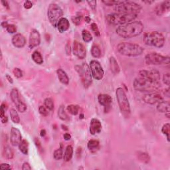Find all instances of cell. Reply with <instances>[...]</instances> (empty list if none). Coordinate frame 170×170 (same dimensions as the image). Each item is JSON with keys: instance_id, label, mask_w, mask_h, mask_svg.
<instances>
[{"instance_id": "14", "label": "cell", "mask_w": 170, "mask_h": 170, "mask_svg": "<svg viewBox=\"0 0 170 170\" xmlns=\"http://www.w3.org/2000/svg\"><path fill=\"white\" fill-rule=\"evenodd\" d=\"M163 100V98L162 97V96L160 94H159L157 92H148L144 95L143 97V100L144 101V102L151 105L158 104Z\"/></svg>"}, {"instance_id": "40", "label": "cell", "mask_w": 170, "mask_h": 170, "mask_svg": "<svg viewBox=\"0 0 170 170\" xmlns=\"http://www.w3.org/2000/svg\"><path fill=\"white\" fill-rule=\"evenodd\" d=\"M6 30L9 33H14L17 31V27L13 24H8L6 27Z\"/></svg>"}, {"instance_id": "24", "label": "cell", "mask_w": 170, "mask_h": 170, "mask_svg": "<svg viewBox=\"0 0 170 170\" xmlns=\"http://www.w3.org/2000/svg\"><path fill=\"white\" fill-rule=\"evenodd\" d=\"M109 61L110 68V70L112 73H114V75H118L120 71V68L116 59H115L114 57H111L110 58Z\"/></svg>"}, {"instance_id": "61", "label": "cell", "mask_w": 170, "mask_h": 170, "mask_svg": "<svg viewBox=\"0 0 170 170\" xmlns=\"http://www.w3.org/2000/svg\"><path fill=\"white\" fill-rule=\"evenodd\" d=\"M84 20L87 23H90V21H91V19H90L89 17H88V16H86V17H85Z\"/></svg>"}, {"instance_id": "62", "label": "cell", "mask_w": 170, "mask_h": 170, "mask_svg": "<svg viewBox=\"0 0 170 170\" xmlns=\"http://www.w3.org/2000/svg\"><path fill=\"white\" fill-rule=\"evenodd\" d=\"M61 127H62V130H68V128H67V126H66L65 125L62 124V125H61Z\"/></svg>"}, {"instance_id": "19", "label": "cell", "mask_w": 170, "mask_h": 170, "mask_svg": "<svg viewBox=\"0 0 170 170\" xmlns=\"http://www.w3.org/2000/svg\"><path fill=\"white\" fill-rule=\"evenodd\" d=\"M12 43L14 46L17 48H22L25 45L26 39L23 35L21 33H17L15 35L12 37Z\"/></svg>"}, {"instance_id": "56", "label": "cell", "mask_w": 170, "mask_h": 170, "mask_svg": "<svg viewBox=\"0 0 170 170\" xmlns=\"http://www.w3.org/2000/svg\"><path fill=\"white\" fill-rule=\"evenodd\" d=\"M1 4L4 5V7L6 8V9H9V4H8V2L7 1H1Z\"/></svg>"}, {"instance_id": "36", "label": "cell", "mask_w": 170, "mask_h": 170, "mask_svg": "<svg viewBox=\"0 0 170 170\" xmlns=\"http://www.w3.org/2000/svg\"><path fill=\"white\" fill-rule=\"evenodd\" d=\"M82 37H83L84 41L86 43H89L92 40V35L90 34V33L89 31H87L86 29H84L83 32H82Z\"/></svg>"}, {"instance_id": "22", "label": "cell", "mask_w": 170, "mask_h": 170, "mask_svg": "<svg viewBox=\"0 0 170 170\" xmlns=\"http://www.w3.org/2000/svg\"><path fill=\"white\" fill-rule=\"evenodd\" d=\"M57 29H58L60 33H64L67 31L70 27L69 21L65 17H62L59 20L57 25Z\"/></svg>"}, {"instance_id": "9", "label": "cell", "mask_w": 170, "mask_h": 170, "mask_svg": "<svg viewBox=\"0 0 170 170\" xmlns=\"http://www.w3.org/2000/svg\"><path fill=\"white\" fill-rule=\"evenodd\" d=\"M63 15V12L61 7L56 4H51L47 9V16L51 24L53 27H56L57 23L62 16Z\"/></svg>"}, {"instance_id": "6", "label": "cell", "mask_w": 170, "mask_h": 170, "mask_svg": "<svg viewBox=\"0 0 170 170\" xmlns=\"http://www.w3.org/2000/svg\"><path fill=\"white\" fill-rule=\"evenodd\" d=\"M144 43L148 46L161 48L165 43V37L162 33L158 31L147 32L144 35Z\"/></svg>"}, {"instance_id": "58", "label": "cell", "mask_w": 170, "mask_h": 170, "mask_svg": "<svg viewBox=\"0 0 170 170\" xmlns=\"http://www.w3.org/2000/svg\"><path fill=\"white\" fill-rule=\"evenodd\" d=\"M1 122L3 124H6V123L8 122V118L6 116L3 117L1 118Z\"/></svg>"}, {"instance_id": "41", "label": "cell", "mask_w": 170, "mask_h": 170, "mask_svg": "<svg viewBox=\"0 0 170 170\" xmlns=\"http://www.w3.org/2000/svg\"><path fill=\"white\" fill-rule=\"evenodd\" d=\"M104 4L107 6H112V5H116L119 4V1H114V0H103L102 1Z\"/></svg>"}, {"instance_id": "29", "label": "cell", "mask_w": 170, "mask_h": 170, "mask_svg": "<svg viewBox=\"0 0 170 170\" xmlns=\"http://www.w3.org/2000/svg\"><path fill=\"white\" fill-rule=\"evenodd\" d=\"M31 57H32L33 61L35 63H37L38 65L43 64V57L41 55V54L39 51H34L32 54Z\"/></svg>"}, {"instance_id": "45", "label": "cell", "mask_w": 170, "mask_h": 170, "mask_svg": "<svg viewBox=\"0 0 170 170\" xmlns=\"http://www.w3.org/2000/svg\"><path fill=\"white\" fill-rule=\"evenodd\" d=\"M39 113L43 116H47L49 115V112L47 110V108L43 106H39Z\"/></svg>"}, {"instance_id": "53", "label": "cell", "mask_w": 170, "mask_h": 170, "mask_svg": "<svg viewBox=\"0 0 170 170\" xmlns=\"http://www.w3.org/2000/svg\"><path fill=\"white\" fill-rule=\"evenodd\" d=\"M63 138L64 139H65V140H70V138H71V136L70 135V134H68V133H65L64 134V135H63Z\"/></svg>"}, {"instance_id": "38", "label": "cell", "mask_w": 170, "mask_h": 170, "mask_svg": "<svg viewBox=\"0 0 170 170\" xmlns=\"http://www.w3.org/2000/svg\"><path fill=\"white\" fill-rule=\"evenodd\" d=\"M44 105L49 110H53L54 109V102L51 98H46L44 101Z\"/></svg>"}, {"instance_id": "3", "label": "cell", "mask_w": 170, "mask_h": 170, "mask_svg": "<svg viewBox=\"0 0 170 170\" xmlns=\"http://www.w3.org/2000/svg\"><path fill=\"white\" fill-rule=\"evenodd\" d=\"M117 51L122 55L126 57H137L143 53L144 48L138 44L122 42L117 45Z\"/></svg>"}, {"instance_id": "2", "label": "cell", "mask_w": 170, "mask_h": 170, "mask_svg": "<svg viewBox=\"0 0 170 170\" xmlns=\"http://www.w3.org/2000/svg\"><path fill=\"white\" fill-rule=\"evenodd\" d=\"M133 85L134 89L138 91L147 93L156 92L160 87V82L152 81L142 77L135 78Z\"/></svg>"}, {"instance_id": "60", "label": "cell", "mask_w": 170, "mask_h": 170, "mask_svg": "<svg viewBox=\"0 0 170 170\" xmlns=\"http://www.w3.org/2000/svg\"><path fill=\"white\" fill-rule=\"evenodd\" d=\"M40 135L41 137H44L45 135H46V131L45 130H44V129H43V130H41V133H40Z\"/></svg>"}, {"instance_id": "16", "label": "cell", "mask_w": 170, "mask_h": 170, "mask_svg": "<svg viewBox=\"0 0 170 170\" xmlns=\"http://www.w3.org/2000/svg\"><path fill=\"white\" fill-rule=\"evenodd\" d=\"M22 141V136L19 129L12 127L10 133V142L13 146H17Z\"/></svg>"}, {"instance_id": "39", "label": "cell", "mask_w": 170, "mask_h": 170, "mask_svg": "<svg viewBox=\"0 0 170 170\" xmlns=\"http://www.w3.org/2000/svg\"><path fill=\"white\" fill-rule=\"evenodd\" d=\"M169 129H170V124L169 123H167V124H164L162 128H161V131L163 134H165L167 136V139L169 142Z\"/></svg>"}, {"instance_id": "35", "label": "cell", "mask_w": 170, "mask_h": 170, "mask_svg": "<svg viewBox=\"0 0 170 170\" xmlns=\"http://www.w3.org/2000/svg\"><path fill=\"white\" fill-rule=\"evenodd\" d=\"M67 111L69 112L70 114L74 115H77L79 111V106L78 105H70L67 106Z\"/></svg>"}, {"instance_id": "33", "label": "cell", "mask_w": 170, "mask_h": 170, "mask_svg": "<svg viewBox=\"0 0 170 170\" xmlns=\"http://www.w3.org/2000/svg\"><path fill=\"white\" fill-rule=\"evenodd\" d=\"M91 54L94 58H100L101 57V51L97 45H92L91 49Z\"/></svg>"}, {"instance_id": "51", "label": "cell", "mask_w": 170, "mask_h": 170, "mask_svg": "<svg viewBox=\"0 0 170 170\" xmlns=\"http://www.w3.org/2000/svg\"><path fill=\"white\" fill-rule=\"evenodd\" d=\"M0 169H11L12 168L8 163H1L0 165Z\"/></svg>"}, {"instance_id": "12", "label": "cell", "mask_w": 170, "mask_h": 170, "mask_svg": "<svg viewBox=\"0 0 170 170\" xmlns=\"http://www.w3.org/2000/svg\"><path fill=\"white\" fill-rule=\"evenodd\" d=\"M10 97L12 102L20 112H24L27 110V105L21 100L17 89H13L10 92Z\"/></svg>"}, {"instance_id": "13", "label": "cell", "mask_w": 170, "mask_h": 170, "mask_svg": "<svg viewBox=\"0 0 170 170\" xmlns=\"http://www.w3.org/2000/svg\"><path fill=\"white\" fill-rule=\"evenodd\" d=\"M139 75L140 77L152 81L159 82L160 80V73L155 68H152L150 70H142L139 72Z\"/></svg>"}, {"instance_id": "50", "label": "cell", "mask_w": 170, "mask_h": 170, "mask_svg": "<svg viewBox=\"0 0 170 170\" xmlns=\"http://www.w3.org/2000/svg\"><path fill=\"white\" fill-rule=\"evenodd\" d=\"M23 6L25 8V9H29L33 7V4H32V2L30 1H25L23 4Z\"/></svg>"}, {"instance_id": "59", "label": "cell", "mask_w": 170, "mask_h": 170, "mask_svg": "<svg viewBox=\"0 0 170 170\" xmlns=\"http://www.w3.org/2000/svg\"><path fill=\"white\" fill-rule=\"evenodd\" d=\"M1 27H3V28L6 29L7 26L8 25V23H7V21H3L2 23H1Z\"/></svg>"}, {"instance_id": "15", "label": "cell", "mask_w": 170, "mask_h": 170, "mask_svg": "<svg viewBox=\"0 0 170 170\" xmlns=\"http://www.w3.org/2000/svg\"><path fill=\"white\" fill-rule=\"evenodd\" d=\"M73 53L74 55L80 59H83L86 57V51L84 46L81 43L75 41L73 45Z\"/></svg>"}, {"instance_id": "21", "label": "cell", "mask_w": 170, "mask_h": 170, "mask_svg": "<svg viewBox=\"0 0 170 170\" xmlns=\"http://www.w3.org/2000/svg\"><path fill=\"white\" fill-rule=\"evenodd\" d=\"M98 100L100 105L106 107L110 106L112 102V98L110 96L106 94H100L98 96Z\"/></svg>"}, {"instance_id": "11", "label": "cell", "mask_w": 170, "mask_h": 170, "mask_svg": "<svg viewBox=\"0 0 170 170\" xmlns=\"http://www.w3.org/2000/svg\"><path fill=\"white\" fill-rule=\"evenodd\" d=\"M89 67L91 70L92 77L96 80L100 81L103 78L105 72L100 62L96 60H92L90 62Z\"/></svg>"}, {"instance_id": "57", "label": "cell", "mask_w": 170, "mask_h": 170, "mask_svg": "<svg viewBox=\"0 0 170 170\" xmlns=\"http://www.w3.org/2000/svg\"><path fill=\"white\" fill-rule=\"evenodd\" d=\"M5 76H6V78H7V80L10 83H13V78L11 77V76L8 75V74H7L6 75H5Z\"/></svg>"}, {"instance_id": "32", "label": "cell", "mask_w": 170, "mask_h": 170, "mask_svg": "<svg viewBox=\"0 0 170 170\" xmlns=\"http://www.w3.org/2000/svg\"><path fill=\"white\" fill-rule=\"evenodd\" d=\"M28 142L25 139H22L21 143L19 145V149L21 152L25 155H27L28 153Z\"/></svg>"}, {"instance_id": "44", "label": "cell", "mask_w": 170, "mask_h": 170, "mask_svg": "<svg viewBox=\"0 0 170 170\" xmlns=\"http://www.w3.org/2000/svg\"><path fill=\"white\" fill-rule=\"evenodd\" d=\"M13 73L15 77L18 78H21L22 76H23V72H22V70L19 68H15L13 70Z\"/></svg>"}, {"instance_id": "48", "label": "cell", "mask_w": 170, "mask_h": 170, "mask_svg": "<svg viewBox=\"0 0 170 170\" xmlns=\"http://www.w3.org/2000/svg\"><path fill=\"white\" fill-rule=\"evenodd\" d=\"M5 109L6 108H5L4 104L3 103L1 105V108H0V117H1V118H2L3 117H4L5 116Z\"/></svg>"}, {"instance_id": "25", "label": "cell", "mask_w": 170, "mask_h": 170, "mask_svg": "<svg viewBox=\"0 0 170 170\" xmlns=\"http://www.w3.org/2000/svg\"><path fill=\"white\" fill-rule=\"evenodd\" d=\"M57 74L59 79V81L62 84L66 85L68 84V83H69V78H68V76L67 75V73H65V71L61 69V68H59L57 70Z\"/></svg>"}, {"instance_id": "4", "label": "cell", "mask_w": 170, "mask_h": 170, "mask_svg": "<svg viewBox=\"0 0 170 170\" xmlns=\"http://www.w3.org/2000/svg\"><path fill=\"white\" fill-rule=\"evenodd\" d=\"M115 10L117 13L138 15L141 12L142 6L133 1H120L118 4L115 5Z\"/></svg>"}, {"instance_id": "31", "label": "cell", "mask_w": 170, "mask_h": 170, "mask_svg": "<svg viewBox=\"0 0 170 170\" xmlns=\"http://www.w3.org/2000/svg\"><path fill=\"white\" fill-rule=\"evenodd\" d=\"M9 114L11 119H12L13 123H15V124H19V123L20 122V116H19L17 112L16 111V110L13 108L11 109Z\"/></svg>"}, {"instance_id": "30", "label": "cell", "mask_w": 170, "mask_h": 170, "mask_svg": "<svg viewBox=\"0 0 170 170\" xmlns=\"http://www.w3.org/2000/svg\"><path fill=\"white\" fill-rule=\"evenodd\" d=\"M137 158L138 160L142 161V163H148L150 160V158L147 153L143 152H138L137 153Z\"/></svg>"}, {"instance_id": "1", "label": "cell", "mask_w": 170, "mask_h": 170, "mask_svg": "<svg viewBox=\"0 0 170 170\" xmlns=\"http://www.w3.org/2000/svg\"><path fill=\"white\" fill-rule=\"evenodd\" d=\"M144 30V25L141 21H131L124 25L117 27V35L124 39H129L140 35Z\"/></svg>"}, {"instance_id": "42", "label": "cell", "mask_w": 170, "mask_h": 170, "mask_svg": "<svg viewBox=\"0 0 170 170\" xmlns=\"http://www.w3.org/2000/svg\"><path fill=\"white\" fill-rule=\"evenodd\" d=\"M82 20V15H76V16H73L72 17V21L73 23H75L76 25H79L81 23Z\"/></svg>"}, {"instance_id": "17", "label": "cell", "mask_w": 170, "mask_h": 170, "mask_svg": "<svg viewBox=\"0 0 170 170\" xmlns=\"http://www.w3.org/2000/svg\"><path fill=\"white\" fill-rule=\"evenodd\" d=\"M41 43V35L39 32L36 29H32L29 35V46L33 49L39 45Z\"/></svg>"}, {"instance_id": "54", "label": "cell", "mask_w": 170, "mask_h": 170, "mask_svg": "<svg viewBox=\"0 0 170 170\" xmlns=\"http://www.w3.org/2000/svg\"><path fill=\"white\" fill-rule=\"evenodd\" d=\"M65 50H66V52H67V54H68V55H70V51H71L70 45H68V44H67V45H66Z\"/></svg>"}, {"instance_id": "63", "label": "cell", "mask_w": 170, "mask_h": 170, "mask_svg": "<svg viewBox=\"0 0 170 170\" xmlns=\"http://www.w3.org/2000/svg\"><path fill=\"white\" fill-rule=\"evenodd\" d=\"M144 3H146V4H152V3H153L154 1H144Z\"/></svg>"}, {"instance_id": "23", "label": "cell", "mask_w": 170, "mask_h": 170, "mask_svg": "<svg viewBox=\"0 0 170 170\" xmlns=\"http://www.w3.org/2000/svg\"><path fill=\"white\" fill-rule=\"evenodd\" d=\"M158 111L162 112V113H167L169 112L170 110V103L168 100H162L158 103L157 105Z\"/></svg>"}, {"instance_id": "18", "label": "cell", "mask_w": 170, "mask_h": 170, "mask_svg": "<svg viewBox=\"0 0 170 170\" xmlns=\"http://www.w3.org/2000/svg\"><path fill=\"white\" fill-rule=\"evenodd\" d=\"M102 130V124L100 121L97 118H92L90 123V131L92 135L99 134Z\"/></svg>"}, {"instance_id": "26", "label": "cell", "mask_w": 170, "mask_h": 170, "mask_svg": "<svg viewBox=\"0 0 170 170\" xmlns=\"http://www.w3.org/2000/svg\"><path fill=\"white\" fill-rule=\"evenodd\" d=\"M14 155V153L12 147H10L9 146H6L4 147L3 150V156L7 160H12Z\"/></svg>"}, {"instance_id": "34", "label": "cell", "mask_w": 170, "mask_h": 170, "mask_svg": "<svg viewBox=\"0 0 170 170\" xmlns=\"http://www.w3.org/2000/svg\"><path fill=\"white\" fill-rule=\"evenodd\" d=\"M87 146L88 148L90 150H95L99 146V142H98L97 139H90V140L88 142Z\"/></svg>"}, {"instance_id": "8", "label": "cell", "mask_w": 170, "mask_h": 170, "mask_svg": "<svg viewBox=\"0 0 170 170\" xmlns=\"http://www.w3.org/2000/svg\"><path fill=\"white\" fill-rule=\"evenodd\" d=\"M75 70L80 76L84 87L89 88L92 83V75L89 66L86 62H83L81 65H76Z\"/></svg>"}, {"instance_id": "5", "label": "cell", "mask_w": 170, "mask_h": 170, "mask_svg": "<svg viewBox=\"0 0 170 170\" xmlns=\"http://www.w3.org/2000/svg\"><path fill=\"white\" fill-rule=\"evenodd\" d=\"M137 17V15L124 14V13H114L106 15V19L108 23L114 25H124L133 21Z\"/></svg>"}, {"instance_id": "37", "label": "cell", "mask_w": 170, "mask_h": 170, "mask_svg": "<svg viewBox=\"0 0 170 170\" xmlns=\"http://www.w3.org/2000/svg\"><path fill=\"white\" fill-rule=\"evenodd\" d=\"M53 157L56 160H60L63 158V150H62V145L61 147L54 150L53 153Z\"/></svg>"}, {"instance_id": "27", "label": "cell", "mask_w": 170, "mask_h": 170, "mask_svg": "<svg viewBox=\"0 0 170 170\" xmlns=\"http://www.w3.org/2000/svg\"><path fill=\"white\" fill-rule=\"evenodd\" d=\"M73 148L72 146L68 145L65 149V152L63 155V160L65 161H69L73 158Z\"/></svg>"}, {"instance_id": "20", "label": "cell", "mask_w": 170, "mask_h": 170, "mask_svg": "<svg viewBox=\"0 0 170 170\" xmlns=\"http://www.w3.org/2000/svg\"><path fill=\"white\" fill-rule=\"evenodd\" d=\"M170 8V1H166L158 5L155 8L156 14L159 16L163 15L166 12H169Z\"/></svg>"}, {"instance_id": "64", "label": "cell", "mask_w": 170, "mask_h": 170, "mask_svg": "<svg viewBox=\"0 0 170 170\" xmlns=\"http://www.w3.org/2000/svg\"><path fill=\"white\" fill-rule=\"evenodd\" d=\"M79 118H80L81 119H83V118H84V114H81V115H80V117H79Z\"/></svg>"}, {"instance_id": "46", "label": "cell", "mask_w": 170, "mask_h": 170, "mask_svg": "<svg viewBox=\"0 0 170 170\" xmlns=\"http://www.w3.org/2000/svg\"><path fill=\"white\" fill-rule=\"evenodd\" d=\"M163 81L164 84H166L167 86H169L170 84V75L169 73H166L163 76Z\"/></svg>"}, {"instance_id": "55", "label": "cell", "mask_w": 170, "mask_h": 170, "mask_svg": "<svg viewBox=\"0 0 170 170\" xmlns=\"http://www.w3.org/2000/svg\"><path fill=\"white\" fill-rule=\"evenodd\" d=\"M163 94H164V96H166V97H169L170 93H169V88H168V89H166L165 90H164Z\"/></svg>"}, {"instance_id": "47", "label": "cell", "mask_w": 170, "mask_h": 170, "mask_svg": "<svg viewBox=\"0 0 170 170\" xmlns=\"http://www.w3.org/2000/svg\"><path fill=\"white\" fill-rule=\"evenodd\" d=\"M87 3L89 5L90 7L91 8L93 11H96V9H97V1H87Z\"/></svg>"}, {"instance_id": "43", "label": "cell", "mask_w": 170, "mask_h": 170, "mask_svg": "<svg viewBox=\"0 0 170 170\" xmlns=\"http://www.w3.org/2000/svg\"><path fill=\"white\" fill-rule=\"evenodd\" d=\"M91 29H92V31L94 32V33L96 36H97V37L100 36L99 29H98V25L95 23H92L91 24Z\"/></svg>"}, {"instance_id": "10", "label": "cell", "mask_w": 170, "mask_h": 170, "mask_svg": "<svg viewBox=\"0 0 170 170\" xmlns=\"http://www.w3.org/2000/svg\"><path fill=\"white\" fill-rule=\"evenodd\" d=\"M145 61L147 65H159L169 64L170 58L169 56H163L155 52L147 54L145 57Z\"/></svg>"}, {"instance_id": "49", "label": "cell", "mask_w": 170, "mask_h": 170, "mask_svg": "<svg viewBox=\"0 0 170 170\" xmlns=\"http://www.w3.org/2000/svg\"><path fill=\"white\" fill-rule=\"evenodd\" d=\"M34 141H35V145H36V146L38 148V150H39V151H41L42 150V146H41V144L39 139L37 138H35Z\"/></svg>"}, {"instance_id": "52", "label": "cell", "mask_w": 170, "mask_h": 170, "mask_svg": "<svg viewBox=\"0 0 170 170\" xmlns=\"http://www.w3.org/2000/svg\"><path fill=\"white\" fill-rule=\"evenodd\" d=\"M31 169V166H30V164L27 162L23 163V166H22V169L23 170H30Z\"/></svg>"}, {"instance_id": "28", "label": "cell", "mask_w": 170, "mask_h": 170, "mask_svg": "<svg viewBox=\"0 0 170 170\" xmlns=\"http://www.w3.org/2000/svg\"><path fill=\"white\" fill-rule=\"evenodd\" d=\"M58 116L59 118L62 121H68L69 120V117H68L67 112H65V106L63 105H61L59 107L58 110Z\"/></svg>"}, {"instance_id": "7", "label": "cell", "mask_w": 170, "mask_h": 170, "mask_svg": "<svg viewBox=\"0 0 170 170\" xmlns=\"http://www.w3.org/2000/svg\"><path fill=\"white\" fill-rule=\"evenodd\" d=\"M116 95L120 112L123 116L128 118L131 112L130 105L124 89L120 87L118 88L116 91Z\"/></svg>"}]
</instances>
